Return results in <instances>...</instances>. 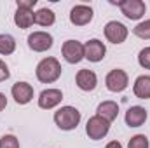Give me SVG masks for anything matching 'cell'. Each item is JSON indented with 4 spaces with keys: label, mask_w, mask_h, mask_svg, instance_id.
<instances>
[{
    "label": "cell",
    "mask_w": 150,
    "mask_h": 148,
    "mask_svg": "<svg viewBox=\"0 0 150 148\" xmlns=\"http://www.w3.org/2000/svg\"><path fill=\"white\" fill-rule=\"evenodd\" d=\"M70 21L75 26H86V25H89L93 21V9L89 5H82V4L75 5L74 9L70 11Z\"/></svg>",
    "instance_id": "8fae6325"
},
{
    "label": "cell",
    "mask_w": 150,
    "mask_h": 148,
    "mask_svg": "<svg viewBox=\"0 0 150 148\" xmlns=\"http://www.w3.org/2000/svg\"><path fill=\"white\" fill-rule=\"evenodd\" d=\"M28 47L35 52H44L52 47V35L47 32H33L28 35Z\"/></svg>",
    "instance_id": "ba28073f"
},
{
    "label": "cell",
    "mask_w": 150,
    "mask_h": 148,
    "mask_svg": "<svg viewBox=\"0 0 150 148\" xmlns=\"http://www.w3.org/2000/svg\"><path fill=\"white\" fill-rule=\"evenodd\" d=\"M138 63H140L142 68L150 70V47H145V49L140 51V54H138Z\"/></svg>",
    "instance_id": "603a6c76"
},
{
    "label": "cell",
    "mask_w": 150,
    "mask_h": 148,
    "mask_svg": "<svg viewBox=\"0 0 150 148\" xmlns=\"http://www.w3.org/2000/svg\"><path fill=\"white\" fill-rule=\"evenodd\" d=\"M75 82L79 85V89L82 91H94L96 84H98V77L93 70H79V73L75 77Z\"/></svg>",
    "instance_id": "4fadbf2b"
},
{
    "label": "cell",
    "mask_w": 150,
    "mask_h": 148,
    "mask_svg": "<svg viewBox=\"0 0 150 148\" xmlns=\"http://www.w3.org/2000/svg\"><path fill=\"white\" fill-rule=\"evenodd\" d=\"M124 118H126V124L129 127H140L147 120V110L143 106H131L129 110L126 111Z\"/></svg>",
    "instance_id": "5bb4252c"
},
{
    "label": "cell",
    "mask_w": 150,
    "mask_h": 148,
    "mask_svg": "<svg viewBox=\"0 0 150 148\" xmlns=\"http://www.w3.org/2000/svg\"><path fill=\"white\" fill-rule=\"evenodd\" d=\"M16 51V40L12 35H7V33H2L0 35V54H12Z\"/></svg>",
    "instance_id": "d6986e66"
},
{
    "label": "cell",
    "mask_w": 150,
    "mask_h": 148,
    "mask_svg": "<svg viewBox=\"0 0 150 148\" xmlns=\"http://www.w3.org/2000/svg\"><path fill=\"white\" fill-rule=\"evenodd\" d=\"M54 21H56V14L51 9H47V7L38 9L35 12V23L40 25V26H52Z\"/></svg>",
    "instance_id": "ac0fdd59"
},
{
    "label": "cell",
    "mask_w": 150,
    "mask_h": 148,
    "mask_svg": "<svg viewBox=\"0 0 150 148\" xmlns=\"http://www.w3.org/2000/svg\"><path fill=\"white\" fill-rule=\"evenodd\" d=\"M54 122L61 131H72L80 122V111L75 106H61L54 113Z\"/></svg>",
    "instance_id": "7a4b0ae2"
},
{
    "label": "cell",
    "mask_w": 150,
    "mask_h": 148,
    "mask_svg": "<svg viewBox=\"0 0 150 148\" xmlns=\"http://www.w3.org/2000/svg\"><path fill=\"white\" fill-rule=\"evenodd\" d=\"M133 33H134L136 37L149 40L150 38V19H145V21L138 23V25L133 28Z\"/></svg>",
    "instance_id": "ffe728a7"
},
{
    "label": "cell",
    "mask_w": 150,
    "mask_h": 148,
    "mask_svg": "<svg viewBox=\"0 0 150 148\" xmlns=\"http://www.w3.org/2000/svg\"><path fill=\"white\" fill-rule=\"evenodd\" d=\"M108 131H110V122L100 115L91 117L86 124V134L89 136V140H94V141L103 140L108 134Z\"/></svg>",
    "instance_id": "3957f363"
},
{
    "label": "cell",
    "mask_w": 150,
    "mask_h": 148,
    "mask_svg": "<svg viewBox=\"0 0 150 148\" xmlns=\"http://www.w3.org/2000/svg\"><path fill=\"white\" fill-rule=\"evenodd\" d=\"M117 5L120 7V12L127 18V19H142L147 7L142 0H122V2H117Z\"/></svg>",
    "instance_id": "277c9868"
},
{
    "label": "cell",
    "mask_w": 150,
    "mask_h": 148,
    "mask_svg": "<svg viewBox=\"0 0 150 148\" xmlns=\"http://www.w3.org/2000/svg\"><path fill=\"white\" fill-rule=\"evenodd\" d=\"M150 143H149V138L145 134H136L129 140L127 143V148H149Z\"/></svg>",
    "instance_id": "44dd1931"
},
{
    "label": "cell",
    "mask_w": 150,
    "mask_h": 148,
    "mask_svg": "<svg viewBox=\"0 0 150 148\" xmlns=\"http://www.w3.org/2000/svg\"><path fill=\"white\" fill-rule=\"evenodd\" d=\"M63 99V92L59 89H45L40 92L38 96V106L44 110H51L54 106H58Z\"/></svg>",
    "instance_id": "7c38bea8"
},
{
    "label": "cell",
    "mask_w": 150,
    "mask_h": 148,
    "mask_svg": "<svg viewBox=\"0 0 150 148\" xmlns=\"http://www.w3.org/2000/svg\"><path fill=\"white\" fill-rule=\"evenodd\" d=\"M61 65L56 58H45L37 65L35 75L42 84H52L61 77Z\"/></svg>",
    "instance_id": "6da1fadb"
},
{
    "label": "cell",
    "mask_w": 150,
    "mask_h": 148,
    "mask_svg": "<svg viewBox=\"0 0 150 148\" xmlns=\"http://www.w3.org/2000/svg\"><path fill=\"white\" fill-rule=\"evenodd\" d=\"M105 148H122V145H120L119 141H110V143H108Z\"/></svg>",
    "instance_id": "4316f807"
},
{
    "label": "cell",
    "mask_w": 150,
    "mask_h": 148,
    "mask_svg": "<svg viewBox=\"0 0 150 148\" xmlns=\"http://www.w3.org/2000/svg\"><path fill=\"white\" fill-rule=\"evenodd\" d=\"M11 77V72H9V66L0 59V82H5L7 78Z\"/></svg>",
    "instance_id": "cb8c5ba5"
},
{
    "label": "cell",
    "mask_w": 150,
    "mask_h": 148,
    "mask_svg": "<svg viewBox=\"0 0 150 148\" xmlns=\"http://www.w3.org/2000/svg\"><path fill=\"white\" fill-rule=\"evenodd\" d=\"M105 84H107V89L112 91V92H122L127 84H129V78H127V73L120 68H115L110 73L107 75L105 78Z\"/></svg>",
    "instance_id": "8992f818"
},
{
    "label": "cell",
    "mask_w": 150,
    "mask_h": 148,
    "mask_svg": "<svg viewBox=\"0 0 150 148\" xmlns=\"http://www.w3.org/2000/svg\"><path fill=\"white\" fill-rule=\"evenodd\" d=\"M127 28L119 21H108L105 25V37L112 44H122L127 38Z\"/></svg>",
    "instance_id": "9c48e42d"
},
{
    "label": "cell",
    "mask_w": 150,
    "mask_h": 148,
    "mask_svg": "<svg viewBox=\"0 0 150 148\" xmlns=\"http://www.w3.org/2000/svg\"><path fill=\"white\" fill-rule=\"evenodd\" d=\"M61 52L70 65H77L84 59V44H80L79 40H67L61 47Z\"/></svg>",
    "instance_id": "5b68a950"
},
{
    "label": "cell",
    "mask_w": 150,
    "mask_h": 148,
    "mask_svg": "<svg viewBox=\"0 0 150 148\" xmlns=\"http://www.w3.org/2000/svg\"><path fill=\"white\" fill-rule=\"evenodd\" d=\"M11 94L18 105H26L33 99V87L28 82H16L11 89Z\"/></svg>",
    "instance_id": "30bf717a"
},
{
    "label": "cell",
    "mask_w": 150,
    "mask_h": 148,
    "mask_svg": "<svg viewBox=\"0 0 150 148\" xmlns=\"http://www.w3.org/2000/svg\"><path fill=\"white\" fill-rule=\"evenodd\" d=\"M96 111H98L96 115L103 117V118L108 120V122H113V120L117 118V115H119V105H117L115 101H103V103L98 105Z\"/></svg>",
    "instance_id": "e0dca14e"
},
{
    "label": "cell",
    "mask_w": 150,
    "mask_h": 148,
    "mask_svg": "<svg viewBox=\"0 0 150 148\" xmlns=\"http://www.w3.org/2000/svg\"><path fill=\"white\" fill-rule=\"evenodd\" d=\"M0 148H19V141L12 134H5L0 138Z\"/></svg>",
    "instance_id": "7402d4cb"
},
{
    "label": "cell",
    "mask_w": 150,
    "mask_h": 148,
    "mask_svg": "<svg viewBox=\"0 0 150 148\" xmlns=\"http://www.w3.org/2000/svg\"><path fill=\"white\" fill-rule=\"evenodd\" d=\"M5 106H7V98H5V94L0 92V111L5 110Z\"/></svg>",
    "instance_id": "484cf974"
},
{
    "label": "cell",
    "mask_w": 150,
    "mask_h": 148,
    "mask_svg": "<svg viewBox=\"0 0 150 148\" xmlns=\"http://www.w3.org/2000/svg\"><path fill=\"white\" fill-rule=\"evenodd\" d=\"M37 4V0H16L18 9H32Z\"/></svg>",
    "instance_id": "d4e9b609"
},
{
    "label": "cell",
    "mask_w": 150,
    "mask_h": 148,
    "mask_svg": "<svg viewBox=\"0 0 150 148\" xmlns=\"http://www.w3.org/2000/svg\"><path fill=\"white\" fill-rule=\"evenodd\" d=\"M133 92L140 99H149L150 98V75H140L134 80Z\"/></svg>",
    "instance_id": "2e32d148"
},
{
    "label": "cell",
    "mask_w": 150,
    "mask_h": 148,
    "mask_svg": "<svg viewBox=\"0 0 150 148\" xmlns=\"http://www.w3.org/2000/svg\"><path fill=\"white\" fill-rule=\"evenodd\" d=\"M14 23L18 28L26 30L35 23V12L32 9H18L14 14Z\"/></svg>",
    "instance_id": "9a60e30c"
},
{
    "label": "cell",
    "mask_w": 150,
    "mask_h": 148,
    "mask_svg": "<svg viewBox=\"0 0 150 148\" xmlns=\"http://www.w3.org/2000/svg\"><path fill=\"white\" fill-rule=\"evenodd\" d=\"M105 54H107V47L101 40L93 38L84 44V58L89 59L91 63H100L105 58Z\"/></svg>",
    "instance_id": "52a82bcc"
}]
</instances>
